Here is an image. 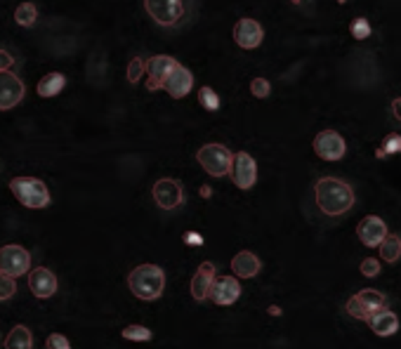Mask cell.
<instances>
[{"label":"cell","instance_id":"29","mask_svg":"<svg viewBox=\"0 0 401 349\" xmlns=\"http://www.w3.org/2000/svg\"><path fill=\"white\" fill-rule=\"evenodd\" d=\"M349 31H352V36L357 38V41H366V38L371 36L369 19H364V17H357V19H352V24H349Z\"/></svg>","mask_w":401,"mask_h":349},{"label":"cell","instance_id":"10","mask_svg":"<svg viewBox=\"0 0 401 349\" xmlns=\"http://www.w3.org/2000/svg\"><path fill=\"white\" fill-rule=\"evenodd\" d=\"M177 66H180V64H177L173 57H168V55L151 57V59L147 62V73H149L147 88L151 90V93H153V90H160L165 85V81H168V76L175 71Z\"/></svg>","mask_w":401,"mask_h":349},{"label":"cell","instance_id":"32","mask_svg":"<svg viewBox=\"0 0 401 349\" xmlns=\"http://www.w3.org/2000/svg\"><path fill=\"white\" fill-rule=\"evenodd\" d=\"M250 93H253L257 100H265V97H269V93H272V85H269L267 78H253Z\"/></svg>","mask_w":401,"mask_h":349},{"label":"cell","instance_id":"37","mask_svg":"<svg viewBox=\"0 0 401 349\" xmlns=\"http://www.w3.org/2000/svg\"><path fill=\"white\" fill-rule=\"evenodd\" d=\"M392 113H394V118L401 121V97H397V100L392 102Z\"/></svg>","mask_w":401,"mask_h":349},{"label":"cell","instance_id":"28","mask_svg":"<svg viewBox=\"0 0 401 349\" xmlns=\"http://www.w3.org/2000/svg\"><path fill=\"white\" fill-rule=\"evenodd\" d=\"M198 102L203 104V109H208V111H217V109H220V97H217L213 88H200Z\"/></svg>","mask_w":401,"mask_h":349},{"label":"cell","instance_id":"35","mask_svg":"<svg viewBox=\"0 0 401 349\" xmlns=\"http://www.w3.org/2000/svg\"><path fill=\"white\" fill-rule=\"evenodd\" d=\"M12 64H15L12 55H10L8 50L0 48V73H3V71H10V68H12Z\"/></svg>","mask_w":401,"mask_h":349},{"label":"cell","instance_id":"19","mask_svg":"<svg viewBox=\"0 0 401 349\" xmlns=\"http://www.w3.org/2000/svg\"><path fill=\"white\" fill-rule=\"evenodd\" d=\"M369 326L375 335L389 337L399 330V319H397V314L389 312V309H380V312H375L373 317L369 319Z\"/></svg>","mask_w":401,"mask_h":349},{"label":"cell","instance_id":"16","mask_svg":"<svg viewBox=\"0 0 401 349\" xmlns=\"http://www.w3.org/2000/svg\"><path fill=\"white\" fill-rule=\"evenodd\" d=\"M215 265H210V262H200L196 274H194L192 279V297L194 300H205V297H210V290H213V283H215Z\"/></svg>","mask_w":401,"mask_h":349},{"label":"cell","instance_id":"30","mask_svg":"<svg viewBox=\"0 0 401 349\" xmlns=\"http://www.w3.org/2000/svg\"><path fill=\"white\" fill-rule=\"evenodd\" d=\"M15 293H17L15 279L0 272V302H5V300H10V297H15Z\"/></svg>","mask_w":401,"mask_h":349},{"label":"cell","instance_id":"8","mask_svg":"<svg viewBox=\"0 0 401 349\" xmlns=\"http://www.w3.org/2000/svg\"><path fill=\"white\" fill-rule=\"evenodd\" d=\"M153 201H156L158 208L163 210H173L177 205H182L185 201V191H182V185L177 180H170V177H163L153 185Z\"/></svg>","mask_w":401,"mask_h":349},{"label":"cell","instance_id":"39","mask_svg":"<svg viewBox=\"0 0 401 349\" xmlns=\"http://www.w3.org/2000/svg\"><path fill=\"white\" fill-rule=\"evenodd\" d=\"M269 314H272V317H279V307H269Z\"/></svg>","mask_w":401,"mask_h":349},{"label":"cell","instance_id":"9","mask_svg":"<svg viewBox=\"0 0 401 349\" xmlns=\"http://www.w3.org/2000/svg\"><path fill=\"white\" fill-rule=\"evenodd\" d=\"M232 180L239 189H250L257 182V165L255 158L248 151L234 153V165H232Z\"/></svg>","mask_w":401,"mask_h":349},{"label":"cell","instance_id":"24","mask_svg":"<svg viewBox=\"0 0 401 349\" xmlns=\"http://www.w3.org/2000/svg\"><path fill=\"white\" fill-rule=\"evenodd\" d=\"M36 19H38V10L33 3H21L19 8L15 10V21L19 26H31V24H36Z\"/></svg>","mask_w":401,"mask_h":349},{"label":"cell","instance_id":"3","mask_svg":"<svg viewBox=\"0 0 401 349\" xmlns=\"http://www.w3.org/2000/svg\"><path fill=\"white\" fill-rule=\"evenodd\" d=\"M10 189L17 196V201L26 208L40 210V208H48L50 205V189L45 187L43 180L38 177H15L10 182Z\"/></svg>","mask_w":401,"mask_h":349},{"label":"cell","instance_id":"2","mask_svg":"<svg viewBox=\"0 0 401 349\" xmlns=\"http://www.w3.org/2000/svg\"><path fill=\"white\" fill-rule=\"evenodd\" d=\"M128 285L140 300H158L165 288V274L156 265H140L128 274Z\"/></svg>","mask_w":401,"mask_h":349},{"label":"cell","instance_id":"11","mask_svg":"<svg viewBox=\"0 0 401 349\" xmlns=\"http://www.w3.org/2000/svg\"><path fill=\"white\" fill-rule=\"evenodd\" d=\"M24 100V83L19 76H15L12 71L0 73V111L17 106Z\"/></svg>","mask_w":401,"mask_h":349},{"label":"cell","instance_id":"14","mask_svg":"<svg viewBox=\"0 0 401 349\" xmlns=\"http://www.w3.org/2000/svg\"><path fill=\"white\" fill-rule=\"evenodd\" d=\"M28 288L31 293L45 300V297H53L57 293V276L50 272L48 267H36L28 274Z\"/></svg>","mask_w":401,"mask_h":349},{"label":"cell","instance_id":"25","mask_svg":"<svg viewBox=\"0 0 401 349\" xmlns=\"http://www.w3.org/2000/svg\"><path fill=\"white\" fill-rule=\"evenodd\" d=\"M397 151H401V135L389 133L385 140L380 142V147L375 149V156L377 158H387V156H392V153H397Z\"/></svg>","mask_w":401,"mask_h":349},{"label":"cell","instance_id":"20","mask_svg":"<svg viewBox=\"0 0 401 349\" xmlns=\"http://www.w3.org/2000/svg\"><path fill=\"white\" fill-rule=\"evenodd\" d=\"M64 85H66V78L62 76V73H48V76H43L38 81V95L40 97H55V95H59L62 90H64Z\"/></svg>","mask_w":401,"mask_h":349},{"label":"cell","instance_id":"21","mask_svg":"<svg viewBox=\"0 0 401 349\" xmlns=\"http://www.w3.org/2000/svg\"><path fill=\"white\" fill-rule=\"evenodd\" d=\"M5 349H33V335L26 326H15L10 330L8 340H5Z\"/></svg>","mask_w":401,"mask_h":349},{"label":"cell","instance_id":"31","mask_svg":"<svg viewBox=\"0 0 401 349\" xmlns=\"http://www.w3.org/2000/svg\"><path fill=\"white\" fill-rule=\"evenodd\" d=\"M144 71H147V62L142 59V57H133V59H130V66H128V81L137 83Z\"/></svg>","mask_w":401,"mask_h":349},{"label":"cell","instance_id":"17","mask_svg":"<svg viewBox=\"0 0 401 349\" xmlns=\"http://www.w3.org/2000/svg\"><path fill=\"white\" fill-rule=\"evenodd\" d=\"M194 85V76L192 71L185 66H177L173 73L168 76V81H165V93H168L173 100H182L185 95H189V90H192Z\"/></svg>","mask_w":401,"mask_h":349},{"label":"cell","instance_id":"34","mask_svg":"<svg viewBox=\"0 0 401 349\" xmlns=\"http://www.w3.org/2000/svg\"><path fill=\"white\" fill-rule=\"evenodd\" d=\"M45 347L48 349H71V342L66 340L64 335H59V333H53L45 340Z\"/></svg>","mask_w":401,"mask_h":349},{"label":"cell","instance_id":"33","mask_svg":"<svg viewBox=\"0 0 401 349\" xmlns=\"http://www.w3.org/2000/svg\"><path fill=\"white\" fill-rule=\"evenodd\" d=\"M361 274L364 276H369V279H373V276H377L380 274V262L375 260V257H366L364 262H361Z\"/></svg>","mask_w":401,"mask_h":349},{"label":"cell","instance_id":"13","mask_svg":"<svg viewBox=\"0 0 401 349\" xmlns=\"http://www.w3.org/2000/svg\"><path fill=\"white\" fill-rule=\"evenodd\" d=\"M265 38V31L255 19H239L234 26V41L243 50H255Z\"/></svg>","mask_w":401,"mask_h":349},{"label":"cell","instance_id":"7","mask_svg":"<svg viewBox=\"0 0 401 349\" xmlns=\"http://www.w3.org/2000/svg\"><path fill=\"white\" fill-rule=\"evenodd\" d=\"M314 151L324 161H340L347 151V144L335 130H324V133L314 137Z\"/></svg>","mask_w":401,"mask_h":349},{"label":"cell","instance_id":"36","mask_svg":"<svg viewBox=\"0 0 401 349\" xmlns=\"http://www.w3.org/2000/svg\"><path fill=\"white\" fill-rule=\"evenodd\" d=\"M185 243H189V245H203V238H200V234H196V232H187L185 234Z\"/></svg>","mask_w":401,"mask_h":349},{"label":"cell","instance_id":"38","mask_svg":"<svg viewBox=\"0 0 401 349\" xmlns=\"http://www.w3.org/2000/svg\"><path fill=\"white\" fill-rule=\"evenodd\" d=\"M200 196L208 198V196H210V187H200Z\"/></svg>","mask_w":401,"mask_h":349},{"label":"cell","instance_id":"22","mask_svg":"<svg viewBox=\"0 0 401 349\" xmlns=\"http://www.w3.org/2000/svg\"><path fill=\"white\" fill-rule=\"evenodd\" d=\"M380 257L385 262H397L401 257V236L399 234H387V238L380 243Z\"/></svg>","mask_w":401,"mask_h":349},{"label":"cell","instance_id":"23","mask_svg":"<svg viewBox=\"0 0 401 349\" xmlns=\"http://www.w3.org/2000/svg\"><path fill=\"white\" fill-rule=\"evenodd\" d=\"M357 295H359V300L364 302L366 307H369L371 314H375V312H380V309H385V295H382L380 290L364 288V290H359Z\"/></svg>","mask_w":401,"mask_h":349},{"label":"cell","instance_id":"6","mask_svg":"<svg viewBox=\"0 0 401 349\" xmlns=\"http://www.w3.org/2000/svg\"><path fill=\"white\" fill-rule=\"evenodd\" d=\"M147 12L160 26H175L185 15V3L182 0H144Z\"/></svg>","mask_w":401,"mask_h":349},{"label":"cell","instance_id":"12","mask_svg":"<svg viewBox=\"0 0 401 349\" xmlns=\"http://www.w3.org/2000/svg\"><path fill=\"white\" fill-rule=\"evenodd\" d=\"M357 234L361 238V243L366 245V248H380V243L387 238V225L380 220L377 215H369L364 217V220L359 222L357 227Z\"/></svg>","mask_w":401,"mask_h":349},{"label":"cell","instance_id":"26","mask_svg":"<svg viewBox=\"0 0 401 349\" xmlns=\"http://www.w3.org/2000/svg\"><path fill=\"white\" fill-rule=\"evenodd\" d=\"M345 312L349 314V317H354V319H359V321H369L373 314L369 312V307L364 305V302L359 300V295H352L349 300L345 302Z\"/></svg>","mask_w":401,"mask_h":349},{"label":"cell","instance_id":"40","mask_svg":"<svg viewBox=\"0 0 401 349\" xmlns=\"http://www.w3.org/2000/svg\"><path fill=\"white\" fill-rule=\"evenodd\" d=\"M293 3H295V5H297V3H300V0H293Z\"/></svg>","mask_w":401,"mask_h":349},{"label":"cell","instance_id":"1","mask_svg":"<svg viewBox=\"0 0 401 349\" xmlns=\"http://www.w3.org/2000/svg\"><path fill=\"white\" fill-rule=\"evenodd\" d=\"M314 196H317L319 208L330 217L345 215L354 205V189L337 177H321L314 185Z\"/></svg>","mask_w":401,"mask_h":349},{"label":"cell","instance_id":"18","mask_svg":"<svg viewBox=\"0 0 401 349\" xmlns=\"http://www.w3.org/2000/svg\"><path fill=\"white\" fill-rule=\"evenodd\" d=\"M260 269H262L260 257L255 253H250V250H241V253L234 255V260H232V272L236 274L239 279H253L260 274Z\"/></svg>","mask_w":401,"mask_h":349},{"label":"cell","instance_id":"27","mask_svg":"<svg viewBox=\"0 0 401 349\" xmlns=\"http://www.w3.org/2000/svg\"><path fill=\"white\" fill-rule=\"evenodd\" d=\"M120 335L125 337V340H133V342H147L151 340V330L147 328V326H125L123 330H120Z\"/></svg>","mask_w":401,"mask_h":349},{"label":"cell","instance_id":"4","mask_svg":"<svg viewBox=\"0 0 401 349\" xmlns=\"http://www.w3.org/2000/svg\"><path fill=\"white\" fill-rule=\"evenodd\" d=\"M196 161L200 163V168L213 177H225L232 173L234 165V153L229 151L225 144H205L198 149Z\"/></svg>","mask_w":401,"mask_h":349},{"label":"cell","instance_id":"15","mask_svg":"<svg viewBox=\"0 0 401 349\" xmlns=\"http://www.w3.org/2000/svg\"><path fill=\"white\" fill-rule=\"evenodd\" d=\"M241 295V283L236 276H217L213 283V290H210V297H213L215 305L229 307L239 300Z\"/></svg>","mask_w":401,"mask_h":349},{"label":"cell","instance_id":"5","mask_svg":"<svg viewBox=\"0 0 401 349\" xmlns=\"http://www.w3.org/2000/svg\"><path fill=\"white\" fill-rule=\"evenodd\" d=\"M28 267H31V255H28L26 248L15 243L0 248V272L3 274L17 279L21 274H28Z\"/></svg>","mask_w":401,"mask_h":349}]
</instances>
